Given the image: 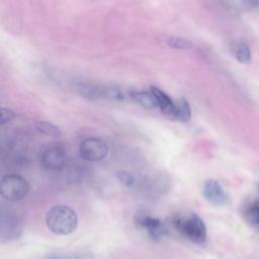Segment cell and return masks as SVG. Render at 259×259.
Wrapping results in <instances>:
<instances>
[{
	"label": "cell",
	"instance_id": "14",
	"mask_svg": "<svg viewBox=\"0 0 259 259\" xmlns=\"http://www.w3.org/2000/svg\"><path fill=\"white\" fill-rule=\"evenodd\" d=\"M166 42L169 47L173 49H179V50H188L192 48L193 44L186 38L183 37H177V36H170L166 39Z\"/></svg>",
	"mask_w": 259,
	"mask_h": 259
},
{
	"label": "cell",
	"instance_id": "7",
	"mask_svg": "<svg viewBox=\"0 0 259 259\" xmlns=\"http://www.w3.org/2000/svg\"><path fill=\"white\" fill-rule=\"evenodd\" d=\"M22 232L21 221L13 213H3L1 217V241L3 243L17 240Z\"/></svg>",
	"mask_w": 259,
	"mask_h": 259
},
{
	"label": "cell",
	"instance_id": "12",
	"mask_svg": "<svg viewBox=\"0 0 259 259\" xmlns=\"http://www.w3.org/2000/svg\"><path fill=\"white\" fill-rule=\"evenodd\" d=\"M35 130L46 136H50V137H60L62 135L61 130L54 123L50 122V121H37L34 124Z\"/></svg>",
	"mask_w": 259,
	"mask_h": 259
},
{
	"label": "cell",
	"instance_id": "21",
	"mask_svg": "<svg viewBox=\"0 0 259 259\" xmlns=\"http://www.w3.org/2000/svg\"><path fill=\"white\" fill-rule=\"evenodd\" d=\"M258 188H259V185H258Z\"/></svg>",
	"mask_w": 259,
	"mask_h": 259
},
{
	"label": "cell",
	"instance_id": "8",
	"mask_svg": "<svg viewBox=\"0 0 259 259\" xmlns=\"http://www.w3.org/2000/svg\"><path fill=\"white\" fill-rule=\"evenodd\" d=\"M41 163L47 169L60 170L67 163V154L62 147H49L41 155Z\"/></svg>",
	"mask_w": 259,
	"mask_h": 259
},
{
	"label": "cell",
	"instance_id": "6",
	"mask_svg": "<svg viewBox=\"0 0 259 259\" xmlns=\"http://www.w3.org/2000/svg\"><path fill=\"white\" fill-rule=\"evenodd\" d=\"M202 194L206 201L214 206H223L228 203L229 196L224 187L219 181L208 179L204 182L202 187Z\"/></svg>",
	"mask_w": 259,
	"mask_h": 259
},
{
	"label": "cell",
	"instance_id": "2",
	"mask_svg": "<svg viewBox=\"0 0 259 259\" xmlns=\"http://www.w3.org/2000/svg\"><path fill=\"white\" fill-rule=\"evenodd\" d=\"M173 225L177 232L193 243L200 244L206 239L205 225L201 218L194 212L186 217L176 218L173 221Z\"/></svg>",
	"mask_w": 259,
	"mask_h": 259
},
{
	"label": "cell",
	"instance_id": "10",
	"mask_svg": "<svg viewBox=\"0 0 259 259\" xmlns=\"http://www.w3.org/2000/svg\"><path fill=\"white\" fill-rule=\"evenodd\" d=\"M132 97L146 108H154L158 106L157 100L151 91H135L132 93Z\"/></svg>",
	"mask_w": 259,
	"mask_h": 259
},
{
	"label": "cell",
	"instance_id": "16",
	"mask_svg": "<svg viewBox=\"0 0 259 259\" xmlns=\"http://www.w3.org/2000/svg\"><path fill=\"white\" fill-rule=\"evenodd\" d=\"M116 177H117V179H118V181L122 184V185H124V186H126V187H133L134 185H135V177L131 174V173H128V172H126V171H119V172H117L116 173Z\"/></svg>",
	"mask_w": 259,
	"mask_h": 259
},
{
	"label": "cell",
	"instance_id": "4",
	"mask_svg": "<svg viewBox=\"0 0 259 259\" xmlns=\"http://www.w3.org/2000/svg\"><path fill=\"white\" fill-rule=\"evenodd\" d=\"M108 153L107 145L98 138H87L79 146L80 156L87 161L97 162L106 157Z\"/></svg>",
	"mask_w": 259,
	"mask_h": 259
},
{
	"label": "cell",
	"instance_id": "13",
	"mask_svg": "<svg viewBox=\"0 0 259 259\" xmlns=\"http://www.w3.org/2000/svg\"><path fill=\"white\" fill-rule=\"evenodd\" d=\"M236 59L244 65H249L251 63V51L245 42H240L235 50Z\"/></svg>",
	"mask_w": 259,
	"mask_h": 259
},
{
	"label": "cell",
	"instance_id": "5",
	"mask_svg": "<svg viewBox=\"0 0 259 259\" xmlns=\"http://www.w3.org/2000/svg\"><path fill=\"white\" fill-rule=\"evenodd\" d=\"M135 222L139 227L145 229L153 240H161L168 234L166 225L160 219L146 212H138L135 217Z\"/></svg>",
	"mask_w": 259,
	"mask_h": 259
},
{
	"label": "cell",
	"instance_id": "11",
	"mask_svg": "<svg viewBox=\"0 0 259 259\" xmlns=\"http://www.w3.org/2000/svg\"><path fill=\"white\" fill-rule=\"evenodd\" d=\"M190 117H191V109H190L188 101L184 98L179 99L176 102L174 119L185 122V121H188L190 119Z\"/></svg>",
	"mask_w": 259,
	"mask_h": 259
},
{
	"label": "cell",
	"instance_id": "18",
	"mask_svg": "<svg viewBox=\"0 0 259 259\" xmlns=\"http://www.w3.org/2000/svg\"><path fill=\"white\" fill-rule=\"evenodd\" d=\"M248 214L252 220L259 225V204H254L248 210Z\"/></svg>",
	"mask_w": 259,
	"mask_h": 259
},
{
	"label": "cell",
	"instance_id": "1",
	"mask_svg": "<svg viewBox=\"0 0 259 259\" xmlns=\"http://www.w3.org/2000/svg\"><path fill=\"white\" fill-rule=\"evenodd\" d=\"M48 229L61 236L73 233L78 226V218L73 208L68 205L58 204L52 206L46 214Z\"/></svg>",
	"mask_w": 259,
	"mask_h": 259
},
{
	"label": "cell",
	"instance_id": "3",
	"mask_svg": "<svg viewBox=\"0 0 259 259\" xmlns=\"http://www.w3.org/2000/svg\"><path fill=\"white\" fill-rule=\"evenodd\" d=\"M28 192V183L20 175H5L0 182V193L8 201H18L26 196Z\"/></svg>",
	"mask_w": 259,
	"mask_h": 259
},
{
	"label": "cell",
	"instance_id": "15",
	"mask_svg": "<svg viewBox=\"0 0 259 259\" xmlns=\"http://www.w3.org/2000/svg\"><path fill=\"white\" fill-rule=\"evenodd\" d=\"M102 98L109 100H120L122 99V94L120 90L115 86H103Z\"/></svg>",
	"mask_w": 259,
	"mask_h": 259
},
{
	"label": "cell",
	"instance_id": "17",
	"mask_svg": "<svg viewBox=\"0 0 259 259\" xmlns=\"http://www.w3.org/2000/svg\"><path fill=\"white\" fill-rule=\"evenodd\" d=\"M15 117V112L11 110L10 108H1V117H0V124H4L10 120H12Z\"/></svg>",
	"mask_w": 259,
	"mask_h": 259
},
{
	"label": "cell",
	"instance_id": "20",
	"mask_svg": "<svg viewBox=\"0 0 259 259\" xmlns=\"http://www.w3.org/2000/svg\"><path fill=\"white\" fill-rule=\"evenodd\" d=\"M47 259H66L65 257H63L60 254H51L47 257Z\"/></svg>",
	"mask_w": 259,
	"mask_h": 259
},
{
	"label": "cell",
	"instance_id": "19",
	"mask_svg": "<svg viewBox=\"0 0 259 259\" xmlns=\"http://www.w3.org/2000/svg\"><path fill=\"white\" fill-rule=\"evenodd\" d=\"M245 7L249 9H254L259 7V0H243Z\"/></svg>",
	"mask_w": 259,
	"mask_h": 259
},
{
	"label": "cell",
	"instance_id": "9",
	"mask_svg": "<svg viewBox=\"0 0 259 259\" xmlns=\"http://www.w3.org/2000/svg\"><path fill=\"white\" fill-rule=\"evenodd\" d=\"M150 91L155 96V98L157 100V103H158V106L160 107L161 111L165 115H167L171 118H174L175 109H176V102H174L165 92H163L162 90H160L157 87L151 86Z\"/></svg>",
	"mask_w": 259,
	"mask_h": 259
}]
</instances>
